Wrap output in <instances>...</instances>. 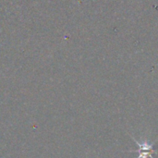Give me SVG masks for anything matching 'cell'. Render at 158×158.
<instances>
[{
    "instance_id": "cell-1",
    "label": "cell",
    "mask_w": 158,
    "mask_h": 158,
    "mask_svg": "<svg viewBox=\"0 0 158 158\" xmlns=\"http://www.w3.org/2000/svg\"><path fill=\"white\" fill-rule=\"evenodd\" d=\"M131 138L136 145L139 146V156L137 158H153V154L156 153L157 151V149L155 148L154 143H151L146 139H142V141H138L133 136H131Z\"/></svg>"
}]
</instances>
